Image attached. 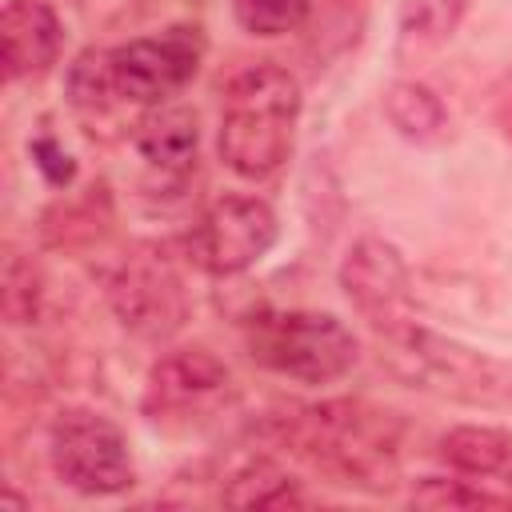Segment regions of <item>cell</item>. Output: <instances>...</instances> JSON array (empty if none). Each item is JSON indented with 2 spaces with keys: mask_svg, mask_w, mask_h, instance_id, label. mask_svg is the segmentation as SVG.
Returning <instances> with one entry per match:
<instances>
[{
  "mask_svg": "<svg viewBox=\"0 0 512 512\" xmlns=\"http://www.w3.org/2000/svg\"><path fill=\"white\" fill-rule=\"evenodd\" d=\"M412 504L420 508H512V492H496V488H484V484H472V480H444V476H424L416 488H412Z\"/></svg>",
  "mask_w": 512,
  "mask_h": 512,
  "instance_id": "obj_19",
  "label": "cell"
},
{
  "mask_svg": "<svg viewBox=\"0 0 512 512\" xmlns=\"http://www.w3.org/2000/svg\"><path fill=\"white\" fill-rule=\"evenodd\" d=\"M64 48V24L48 0H4L0 52L8 80H36L52 72Z\"/></svg>",
  "mask_w": 512,
  "mask_h": 512,
  "instance_id": "obj_11",
  "label": "cell"
},
{
  "mask_svg": "<svg viewBox=\"0 0 512 512\" xmlns=\"http://www.w3.org/2000/svg\"><path fill=\"white\" fill-rule=\"evenodd\" d=\"M380 360L408 388L488 412H512V360L468 348L416 320L380 340Z\"/></svg>",
  "mask_w": 512,
  "mask_h": 512,
  "instance_id": "obj_3",
  "label": "cell"
},
{
  "mask_svg": "<svg viewBox=\"0 0 512 512\" xmlns=\"http://www.w3.org/2000/svg\"><path fill=\"white\" fill-rule=\"evenodd\" d=\"M280 236V220L260 196H216L184 232L188 260L208 276H240L260 264Z\"/></svg>",
  "mask_w": 512,
  "mask_h": 512,
  "instance_id": "obj_6",
  "label": "cell"
},
{
  "mask_svg": "<svg viewBox=\"0 0 512 512\" xmlns=\"http://www.w3.org/2000/svg\"><path fill=\"white\" fill-rule=\"evenodd\" d=\"M68 100L80 116H104L112 104H124L112 84V64L104 48H88L68 68Z\"/></svg>",
  "mask_w": 512,
  "mask_h": 512,
  "instance_id": "obj_17",
  "label": "cell"
},
{
  "mask_svg": "<svg viewBox=\"0 0 512 512\" xmlns=\"http://www.w3.org/2000/svg\"><path fill=\"white\" fill-rule=\"evenodd\" d=\"M232 16L248 36L276 40V36H292L308 24L312 0H232Z\"/></svg>",
  "mask_w": 512,
  "mask_h": 512,
  "instance_id": "obj_18",
  "label": "cell"
},
{
  "mask_svg": "<svg viewBox=\"0 0 512 512\" xmlns=\"http://www.w3.org/2000/svg\"><path fill=\"white\" fill-rule=\"evenodd\" d=\"M104 296L112 316L136 340H172L188 320V296L172 268V260L156 248H132L116 260L104 280Z\"/></svg>",
  "mask_w": 512,
  "mask_h": 512,
  "instance_id": "obj_7",
  "label": "cell"
},
{
  "mask_svg": "<svg viewBox=\"0 0 512 512\" xmlns=\"http://www.w3.org/2000/svg\"><path fill=\"white\" fill-rule=\"evenodd\" d=\"M232 392L228 364L208 348H176L160 356L148 372L144 412L148 416H192L220 404Z\"/></svg>",
  "mask_w": 512,
  "mask_h": 512,
  "instance_id": "obj_10",
  "label": "cell"
},
{
  "mask_svg": "<svg viewBox=\"0 0 512 512\" xmlns=\"http://www.w3.org/2000/svg\"><path fill=\"white\" fill-rule=\"evenodd\" d=\"M384 116L404 140L432 144L444 136V104L432 88H424L416 80H396L384 92Z\"/></svg>",
  "mask_w": 512,
  "mask_h": 512,
  "instance_id": "obj_16",
  "label": "cell"
},
{
  "mask_svg": "<svg viewBox=\"0 0 512 512\" xmlns=\"http://www.w3.org/2000/svg\"><path fill=\"white\" fill-rule=\"evenodd\" d=\"M220 500L228 508H288V504H304L296 480L272 460V456H248L244 464H236L224 480Z\"/></svg>",
  "mask_w": 512,
  "mask_h": 512,
  "instance_id": "obj_14",
  "label": "cell"
},
{
  "mask_svg": "<svg viewBox=\"0 0 512 512\" xmlns=\"http://www.w3.org/2000/svg\"><path fill=\"white\" fill-rule=\"evenodd\" d=\"M244 336L256 364L300 384H332L348 376L360 356L352 328L332 312H256Z\"/></svg>",
  "mask_w": 512,
  "mask_h": 512,
  "instance_id": "obj_4",
  "label": "cell"
},
{
  "mask_svg": "<svg viewBox=\"0 0 512 512\" xmlns=\"http://www.w3.org/2000/svg\"><path fill=\"white\" fill-rule=\"evenodd\" d=\"M44 304V280L24 252H8L4 260V320L8 324H32Z\"/></svg>",
  "mask_w": 512,
  "mask_h": 512,
  "instance_id": "obj_20",
  "label": "cell"
},
{
  "mask_svg": "<svg viewBox=\"0 0 512 512\" xmlns=\"http://www.w3.org/2000/svg\"><path fill=\"white\" fill-rule=\"evenodd\" d=\"M300 80L280 64H252L224 88L220 160L244 180H268L284 168L300 124Z\"/></svg>",
  "mask_w": 512,
  "mask_h": 512,
  "instance_id": "obj_2",
  "label": "cell"
},
{
  "mask_svg": "<svg viewBox=\"0 0 512 512\" xmlns=\"http://www.w3.org/2000/svg\"><path fill=\"white\" fill-rule=\"evenodd\" d=\"M196 148L200 124L196 112L184 104H156L136 124V152L148 160V168H156L168 180H184L196 168Z\"/></svg>",
  "mask_w": 512,
  "mask_h": 512,
  "instance_id": "obj_12",
  "label": "cell"
},
{
  "mask_svg": "<svg viewBox=\"0 0 512 512\" xmlns=\"http://www.w3.org/2000/svg\"><path fill=\"white\" fill-rule=\"evenodd\" d=\"M280 440L320 476L356 492H388L404 444V420L372 400H320L280 420Z\"/></svg>",
  "mask_w": 512,
  "mask_h": 512,
  "instance_id": "obj_1",
  "label": "cell"
},
{
  "mask_svg": "<svg viewBox=\"0 0 512 512\" xmlns=\"http://www.w3.org/2000/svg\"><path fill=\"white\" fill-rule=\"evenodd\" d=\"M32 156H36V164L44 168V176H48L52 184L72 180V164H68V156H64L52 140H36V144H32Z\"/></svg>",
  "mask_w": 512,
  "mask_h": 512,
  "instance_id": "obj_21",
  "label": "cell"
},
{
  "mask_svg": "<svg viewBox=\"0 0 512 512\" xmlns=\"http://www.w3.org/2000/svg\"><path fill=\"white\" fill-rule=\"evenodd\" d=\"M440 460L460 476L512 488V428L456 424L440 436Z\"/></svg>",
  "mask_w": 512,
  "mask_h": 512,
  "instance_id": "obj_13",
  "label": "cell"
},
{
  "mask_svg": "<svg viewBox=\"0 0 512 512\" xmlns=\"http://www.w3.org/2000/svg\"><path fill=\"white\" fill-rule=\"evenodd\" d=\"M48 464L80 496H116L136 484V464L116 420L96 408H64L48 428Z\"/></svg>",
  "mask_w": 512,
  "mask_h": 512,
  "instance_id": "obj_5",
  "label": "cell"
},
{
  "mask_svg": "<svg viewBox=\"0 0 512 512\" xmlns=\"http://www.w3.org/2000/svg\"><path fill=\"white\" fill-rule=\"evenodd\" d=\"M204 60V36L196 24H172L156 36H136L120 48H108L112 84L124 104L156 108L180 96Z\"/></svg>",
  "mask_w": 512,
  "mask_h": 512,
  "instance_id": "obj_8",
  "label": "cell"
},
{
  "mask_svg": "<svg viewBox=\"0 0 512 512\" xmlns=\"http://www.w3.org/2000/svg\"><path fill=\"white\" fill-rule=\"evenodd\" d=\"M340 288L376 340L412 324L416 292L408 260L384 236H360L340 260Z\"/></svg>",
  "mask_w": 512,
  "mask_h": 512,
  "instance_id": "obj_9",
  "label": "cell"
},
{
  "mask_svg": "<svg viewBox=\"0 0 512 512\" xmlns=\"http://www.w3.org/2000/svg\"><path fill=\"white\" fill-rule=\"evenodd\" d=\"M468 12V0H408L400 12V60H420L448 44Z\"/></svg>",
  "mask_w": 512,
  "mask_h": 512,
  "instance_id": "obj_15",
  "label": "cell"
}]
</instances>
